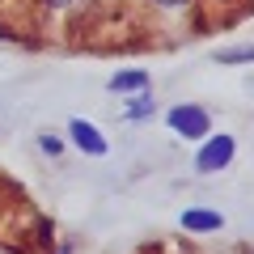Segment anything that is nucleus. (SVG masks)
<instances>
[{
	"mask_svg": "<svg viewBox=\"0 0 254 254\" xmlns=\"http://www.w3.org/2000/svg\"><path fill=\"white\" fill-rule=\"evenodd\" d=\"M38 148H43L47 157H60L64 153V140L55 136V131H38Z\"/></svg>",
	"mask_w": 254,
	"mask_h": 254,
	"instance_id": "obj_8",
	"label": "nucleus"
},
{
	"mask_svg": "<svg viewBox=\"0 0 254 254\" xmlns=\"http://www.w3.org/2000/svg\"><path fill=\"white\" fill-rule=\"evenodd\" d=\"M51 4H60V9H64V4H72V0H51Z\"/></svg>",
	"mask_w": 254,
	"mask_h": 254,
	"instance_id": "obj_10",
	"label": "nucleus"
},
{
	"mask_svg": "<svg viewBox=\"0 0 254 254\" xmlns=\"http://www.w3.org/2000/svg\"><path fill=\"white\" fill-rule=\"evenodd\" d=\"M157 4H165V9H182L187 0H157Z\"/></svg>",
	"mask_w": 254,
	"mask_h": 254,
	"instance_id": "obj_9",
	"label": "nucleus"
},
{
	"mask_svg": "<svg viewBox=\"0 0 254 254\" xmlns=\"http://www.w3.org/2000/svg\"><path fill=\"white\" fill-rule=\"evenodd\" d=\"M233 157H237V140L233 136H203V144H199V153H195V170L199 174H220V170H229L233 165Z\"/></svg>",
	"mask_w": 254,
	"mask_h": 254,
	"instance_id": "obj_2",
	"label": "nucleus"
},
{
	"mask_svg": "<svg viewBox=\"0 0 254 254\" xmlns=\"http://www.w3.org/2000/svg\"><path fill=\"white\" fill-rule=\"evenodd\" d=\"M153 115H157V102H153V93H148V89H140L136 98L127 102V110H123L127 123H144V119H153Z\"/></svg>",
	"mask_w": 254,
	"mask_h": 254,
	"instance_id": "obj_6",
	"label": "nucleus"
},
{
	"mask_svg": "<svg viewBox=\"0 0 254 254\" xmlns=\"http://www.w3.org/2000/svg\"><path fill=\"white\" fill-rule=\"evenodd\" d=\"M68 136H72V144L81 148L85 157H106L110 153V140L98 131V123H89V119H72L68 123Z\"/></svg>",
	"mask_w": 254,
	"mask_h": 254,
	"instance_id": "obj_3",
	"label": "nucleus"
},
{
	"mask_svg": "<svg viewBox=\"0 0 254 254\" xmlns=\"http://www.w3.org/2000/svg\"><path fill=\"white\" fill-rule=\"evenodd\" d=\"M182 229H190V233H216V229H225V216L208 212V208H187L182 212Z\"/></svg>",
	"mask_w": 254,
	"mask_h": 254,
	"instance_id": "obj_4",
	"label": "nucleus"
},
{
	"mask_svg": "<svg viewBox=\"0 0 254 254\" xmlns=\"http://www.w3.org/2000/svg\"><path fill=\"white\" fill-rule=\"evenodd\" d=\"M216 64H254V47H225L216 51Z\"/></svg>",
	"mask_w": 254,
	"mask_h": 254,
	"instance_id": "obj_7",
	"label": "nucleus"
},
{
	"mask_svg": "<svg viewBox=\"0 0 254 254\" xmlns=\"http://www.w3.org/2000/svg\"><path fill=\"white\" fill-rule=\"evenodd\" d=\"M153 85V76L144 72V68H127V72H115L110 76V93H140Z\"/></svg>",
	"mask_w": 254,
	"mask_h": 254,
	"instance_id": "obj_5",
	"label": "nucleus"
},
{
	"mask_svg": "<svg viewBox=\"0 0 254 254\" xmlns=\"http://www.w3.org/2000/svg\"><path fill=\"white\" fill-rule=\"evenodd\" d=\"M165 123H170V131H174V136H182V140L212 136V115L199 106V102H178V106H170Z\"/></svg>",
	"mask_w": 254,
	"mask_h": 254,
	"instance_id": "obj_1",
	"label": "nucleus"
}]
</instances>
